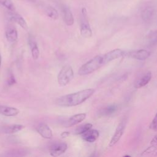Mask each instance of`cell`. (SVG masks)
I'll list each match as a JSON object with an SVG mask.
<instances>
[{
  "instance_id": "obj_1",
  "label": "cell",
  "mask_w": 157,
  "mask_h": 157,
  "mask_svg": "<svg viewBox=\"0 0 157 157\" xmlns=\"http://www.w3.org/2000/svg\"><path fill=\"white\" fill-rule=\"evenodd\" d=\"M94 93L93 88H87L58 98L56 104L61 107H72L82 104Z\"/></svg>"
},
{
  "instance_id": "obj_2",
  "label": "cell",
  "mask_w": 157,
  "mask_h": 157,
  "mask_svg": "<svg viewBox=\"0 0 157 157\" xmlns=\"http://www.w3.org/2000/svg\"><path fill=\"white\" fill-rule=\"evenodd\" d=\"M104 64L102 55H96L85 64L78 69V73L80 75H85L91 74Z\"/></svg>"
},
{
  "instance_id": "obj_3",
  "label": "cell",
  "mask_w": 157,
  "mask_h": 157,
  "mask_svg": "<svg viewBox=\"0 0 157 157\" xmlns=\"http://www.w3.org/2000/svg\"><path fill=\"white\" fill-rule=\"evenodd\" d=\"M74 76V72L72 67L70 65H65L58 74V83L61 86H66L72 80Z\"/></svg>"
},
{
  "instance_id": "obj_4",
  "label": "cell",
  "mask_w": 157,
  "mask_h": 157,
  "mask_svg": "<svg viewBox=\"0 0 157 157\" xmlns=\"http://www.w3.org/2000/svg\"><path fill=\"white\" fill-rule=\"evenodd\" d=\"M80 34L85 38H90L92 36V31L89 23L87 10L83 7L80 17Z\"/></svg>"
},
{
  "instance_id": "obj_5",
  "label": "cell",
  "mask_w": 157,
  "mask_h": 157,
  "mask_svg": "<svg viewBox=\"0 0 157 157\" xmlns=\"http://www.w3.org/2000/svg\"><path fill=\"white\" fill-rule=\"evenodd\" d=\"M127 124V118L123 117L121 118V121H120L119 124H118L116 130L115 131L114 134L113 135L110 142H109V146L112 147L114 145H115L121 139V136H123L124 131L125 130L126 126Z\"/></svg>"
},
{
  "instance_id": "obj_6",
  "label": "cell",
  "mask_w": 157,
  "mask_h": 157,
  "mask_svg": "<svg viewBox=\"0 0 157 157\" xmlns=\"http://www.w3.org/2000/svg\"><path fill=\"white\" fill-rule=\"evenodd\" d=\"M67 149V145L65 142H58L49 147L48 151L52 156L56 157L63 154Z\"/></svg>"
},
{
  "instance_id": "obj_7",
  "label": "cell",
  "mask_w": 157,
  "mask_h": 157,
  "mask_svg": "<svg viewBox=\"0 0 157 157\" xmlns=\"http://www.w3.org/2000/svg\"><path fill=\"white\" fill-rule=\"evenodd\" d=\"M150 55V52L145 49H140L137 50H132L129 52H128L126 55V56L129 58L143 61L147 59Z\"/></svg>"
},
{
  "instance_id": "obj_8",
  "label": "cell",
  "mask_w": 157,
  "mask_h": 157,
  "mask_svg": "<svg viewBox=\"0 0 157 157\" xmlns=\"http://www.w3.org/2000/svg\"><path fill=\"white\" fill-rule=\"evenodd\" d=\"M124 55V52L120 48H115L102 55L104 64H107L115 59L119 58Z\"/></svg>"
},
{
  "instance_id": "obj_9",
  "label": "cell",
  "mask_w": 157,
  "mask_h": 157,
  "mask_svg": "<svg viewBox=\"0 0 157 157\" xmlns=\"http://www.w3.org/2000/svg\"><path fill=\"white\" fill-rule=\"evenodd\" d=\"M151 72L147 71L138 77L134 83V86L136 88H140L147 85L151 78Z\"/></svg>"
},
{
  "instance_id": "obj_10",
  "label": "cell",
  "mask_w": 157,
  "mask_h": 157,
  "mask_svg": "<svg viewBox=\"0 0 157 157\" xmlns=\"http://www.w3.org/2000/svg\"><path fill=\"white\" fill-rule=\"evenodd\" d=\"M9 18L12 21L16 23H17L18 25H20L22 28L24 29H28V25L26 22L24 18L20 15L18 13L16 12L15 11H9L7 13Z\"/></svg>"
},
{
  "instance_id": "obj_11",
  "label": "cell",
  "mask_w": 157,
  "mask_h": 157,
  "mask_svg": "<svg viewBox=\"0 0 157 157\" xmlns=\"http://www.w3.org/2000/svg\"><path fill=\"white\" fill-rule=\"evenodd\" d=\"M5 35L7 40L10 42L13 43L18 39V32L15 27L13 25H8L5 30Z\"/></svg>"
},
{
  "instance_id": "obj_12",
  "label": "cell",
  "mask_w": 157,
  "mask_h": 157,
  "mask_svg": "<svg viewBox=\"0 0 157 157\" xmlns=\"http://www.w3.org/2000/svg\"><path fill=\"white\" fill-rule=\"evenodd\" d=\"M37 131L44 139H50L53 136V132L50 128L45 123H40L37 126Z\"/></svg>"
},
{
  "instance_id": "obj_13",
  "label": "cell",
  "mask_w": 157,
  "mask_h": 157,
  "mask_svg": "<svg viewBox=\"0 0 157 157\" xmlns=\"http://www.w3.org/2000/svg\"><path fill=\"white\" fill-rule=\"evenodd\" d=\"M28 44L31 50V53L33 58L34 60L37 59L40 55V52L37 44L35 40L34 37L32 35H29L28 37Z\"/></svg>"
},
{
  "instance_id": "obj_14",
  "label": "cell",
  "mask_w": 157,
  "mask_h": 157,
  "mask_svg": "<svg viewBox=\"0 0 157 157\" xmlns=\"http://www.w3.org/2000/svg\"><path fill=\"white\" fill-rule=\"evenodd\" d=\"M63 17L64 23L67 26H72L74 23V18L73 14L69 9V7L66 5H63L62 7Z\"/></svg>"
},
{
  "instance_id": "obj_15",
  "label": "cell",
  "mask_w": 157,
  "mask_h": 157,
  "mask_svg": "<svg viewBox=\"0 0 157 157\" xmlns=\"http://www.w3.org/2000/svg\"><path fill=\"white\" fill-rule=\"evenodd\" d=\"M86 114L85 113H81L74 115L69 118L66 123V127H71L76 125L77 124L83 121L86 118Z\"/></svg>"
},
{
  "instance_id": "obj_16",
  "label": "cell",
  "mask_w": 157,
  "mask_h": 157,
  "mask_svg": "<svg viewBox=\"0 0 157 157\" xmlns=\"http://www.w3.org/2000/svg\"><path fill=\"white\" fill-rule=\"evenodd\" d=\"M20 113V110L13 107L0 105V114L6 117H15Z\"/></svg>"
},
{
  "instance_id": "obj_17",
  "label": "cell",
  "mask_w": 157,
  "mask_h": 157,
  "mask_svg": "<svg viewBox=\"0 0 157 157\" xmlns=\"http://www.w3.org/2000/svg\"><path fill=\"white\" fill-rule=\"evenodd\" d=\"M155 10L152 6L145 7L142 12L141 17L142 20L145 23H150L154 17Z\"/></svg>"
},
{
  "instance_id": "obj_18",
  "label": "cell",
  "mask_w": 157,
  "mask_h": 157,
  "mask_svg": "<svg viewBox=\"0 0 157 157\" xmlns=\"http://www.w3.org/2000/svg\"><path fill=\"white\" fill-rule=\"evenodd\" d=\"M99 132L96 129H90L82 134V139L87 142H94L99 137Z\"/></svg>"
},
{
  "instance_id": "obj_19",
  "label": "cell",
  "mask_w": 157,
  "mask_h": 157,
  "mask_svg": "<svg viewBox=\"0 0 157 157\" xmlns=\"http://www.w3.org/2000/svg\"><path fill=\"white\" fill-rule=\"evenodd\" d=\"M44 11L46 15L52 20H56L59 18V13L57 10L51 6H46L44 8Z\"/></svg>"
},
{
  "instance_id": "obj_20",
  "label": "cell",
  "mask_w": 157,
  "mask_h": 157,
  "mask_svg": "<svg viewBox=\"0 0 157 157\" xmlns=\"http://www.w3.org/2000/svg\"><path fill=\"white\" fill-rule=\"evenodd\" d=\"M25 126L20 124H13L4 127L2 131L6 134H13L23 129Z\"/></svg>"
},
{
  "instance_id": "obj_21",
  "label": "cell",
  "mask_w": 157,
  "mask_h": 157,
  "mask_svg": "<svg viewBox=\"0 0 157 157\" xmlns=\"http://www.w3.org/2000/svg\"><path fill=\"white\" fill-rule=\"evenodd\" d=\"M118 109V107L115 104H111L107 105L100 109L99 114L102 116H107L114 113Z\"/></svg>"
},
{
  "instance_id": "obj_22",
  "label": "cell",
  "mask_w": 157,
  "mask_h": 157,
  "mask_svg": "<svg viewBox=\"0 0 157 157\" xmlns=\"http://www.w3.org/2000/svg\"><path fill=\"white\" fill-rule=\"evenodd\" d=\"M93 126V124L91 123H88L86 124H83L82 125H80L79 126H78L75 129V134H80L82 135V134L86 132V131H88V130L91 129V128Z\"/></svg>"
},
{
  "instance_id": "obj_23",
  "label": "cell",
  "mask_w": 157,
  "mask_h": 157,
  "mask_svg": "<svg viewBox=\"0 0 157 157\" xmlns=\"http://www.w3.org/2000/svg\"><path fill=\"white\" fill-rule=\"evenodd\" d=\"M147 42L152 45L157 43V29L151 31L147 36Z\"/></svg>"
},
{
  "instance_id": "obj_24",
  "label": "cell",
  "mask_w": 157,
  "mask_h": 157,
  "mask_svg": "<svg viewBox=\"0 0 157 157\" xmlns=\"http://www.w3.org/2000/svg\"><path fill=\"white\" fill-rule=\"evenodd\" d=\"M0 4L9 11H15V7L11 0H0Z\"/></svg>"
},
{
  "instance_id": "obj_25",
  "label": "cell",
  "mask_w": 157,
  "mask_h": 157,
  "mask_svg": "<svg viewBox=\"0 0 157 157\" xmlns=\"http://www.w3.org/2000/svg\"><path fill=\"white\" fill-rule=\"evenodd\" d=\"M16 82H16L14 75H13L12 73H10V74L7 79V85L8 86H12L13 85L15 84Z\"/></svg>"
},
{
  "instance_id": "obj_26",
  "label": "cell",
  "mask_w": 157,
  "mask_h": 157,
  "mask_svg": "<svg viewBox=\"0 0 157 157\" xmlns=\"http://www.w3.org/2000/svg\"><path fill=\"white\" fill-rule=\"evenodd\" d=\"M150 129H153V131H157V112H156L153 120H152V121L150 123Z\"/></svg>"
},
{
  "instance_id": "obj_27",
  "label": "cell",
  "mask_w": 157,
  "mask_h": 157,
  "mask_svg": "<svg viewBox=\"0 0 157 157\" xmlns=\"http://www.w3.org/2000/svg\"><path fill=\"white\" fill-rule=\"evenodd\" d=\"M151 144L153 146H155V147L157 146V134L153 137V138L151 140Z\"/></svg>"
},
{
  "instance_id": "obj_28",
  "label": "cell",
  "mask_w": 157,
  "mask_h": 157,
  "mask_svg": "<svg viewBox=\"0 0 157 157\" xmlns=\"http://www.w3.org/2000/svg\"><path fill=\"white\" fill-rule=\"evenodd\" d=\"M69 136V132H67V131H64V132H63L61 134V136L62 137V138H66V137H67L68 136Z\"/></svg>"
},
{
  "instance_id": "obj_29",
  "label": "cell",
  "mask_w": 157,
  "mask_h": 157,
  "mask_svg": "<svg viewBox=\"0 0 157 157\" xmlns=\"http://www.w3.org/2000/svg\"><path fill=\"white\" fill-rule=\"evenodd\" d=\"M1 56L0 55V67H1Z\"/></svg>"
},
{
  "instance_id": "obj_30",
  "label": "cell",
  "mask_w": 157,
  "mask_h": 157,
  "mask_svg": "<svg viewBox=\"0 0 157 157\" xmlns=\"http://www.w3.org/2000/svg\"><path fill=\"white\" fill-rule=\"evenodd\" d=\"M156 155H157V154H156Z\"/></svg>"
}]
</instances>
